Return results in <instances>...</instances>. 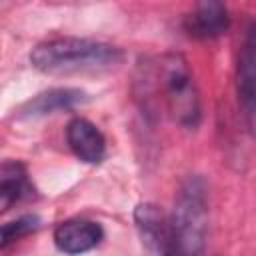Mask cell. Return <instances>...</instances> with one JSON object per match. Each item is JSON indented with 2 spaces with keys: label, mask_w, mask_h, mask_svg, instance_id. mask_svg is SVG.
<instances>
[{
  "label": "cell",
  "mask_w": 256,
  "mask_h": 256,
  "mask_svg": "<svg viewBox=\"0 0 256 256\" xmlns=\"http://www.w3.org/2000/svg\"><path fill=\"white\" fill-rule=\"evenodd\" d=\"M86 92L80 88H50L46 92L36 94L28 102H24L18 110V118H40V116H50L56 112H66L72 110L80 104H84Z\"/></svg>",
  "instance_id": "9c48e42d"
},
{
  "label": "cell",
  "mask_w": 256,
  "mask_h": 256,
  "mask_svg": "<svg viewBox=\"0 0 256 256\" xmlns=\"http://www.w3.org/2000/svg\"><path fill=\"white\" fill-rule=\"evenodd\" d=\"M236 98L248 132L256 138V18L244 30L236 58Z\"/></svg>",
  "instance_id": "277c9868"
},
{
  "label": "cell",
  "mask_w": 256,
  "mask_h": 256,
  "mask_svg": "<svg viewBox=\"0 0 256 256\" xmlns=\"http://www.w3.org/2000/svg\"><path fill=\"white\" fill-rule=\"evenodd\" d=\"M134 224L142 246L152 254H174L176 234L172 216L152 202H140L134 208Z\"/></svg>",
  "instance_id": "5b68a950"
},
{
  "label": "cell",
  "mask_w": 256,
  "mask_h": 256,
  "mask_svg": "<svg viewBox=\"0 0 256 256\" xmlns=\"http://www.w3.org/2000/svg\"><path fill=\"white\" fill-rule=\"evenodd\" d=\"M228 28H230V14L216 0L198 6L196 10H192L182 18V30L186 32L188 38L194 40L220 38L222 34L228 32Z\"/></svg>",
  "instance_id": "8992f818"
},
{
  "label": "cell",
  "mask_w": 256,
  "mask_h": 256,
  "mask_svg": "<svg viewBox=\"0 0 256 256\" xmlns=\"http://www.w3.org/2000/svg\"><path fill=\"white\" fill-rule=\"evenodd\" d=\"M40 228V218L36 214H24L18 216L16 220H10L2 226V240H0V248H8L12 242L36 232Z\"/></svg>",
  "instance_id": "8fae6325"
},
{
  "label": "cell",
  "mask_w": 256,
  "mask_h": 256,
  "mask_svg": "<svg viewBox=\"0 0 256 256\" xmlns=\"http://www.w3.org/2000/svg\"><path fill=\"white\" fill-rule=\"evenodd\" d=\"M124 62L122 48L78 36H58L36 44L30 64L44 74H94L118 68Z\"/></svg>",
  "instance_id": "7a4b0ae2"
},
{
  "label": "cell",
  "mask_w": 256,
  "mask_h": 256,
  "mask_svg": "<svg viewBox=\"0 0 256 256\" xmlns=\"http://www.w3.org/2000/svg\"><path fill=\"white\" fill-rule=\"evenodd\" d=\"M34 192L26 166L18 160H4L0 168V210L8 212L12 206L34 198Z\"/></svg>",
  "instance_id": "30bf717a"
},
{
  "label": "cell",
  "mask_w": 256,
  "mask_h": 256,
  "mask_svg": "<svg viewBox=\"0 0 256 256\" xmlns=\"http://www.w3.org/2000/svg\"><path fill=\"white\" fill-rule=\"evenodd\" d=\"M172 226L176 234V252L200 254L208 240V192L200 176H188L176 194L172 210Z\"/></svg>",
  "instance_id": "3957f363"
},
{
  "label": "cell",
  "mask_w": 256,
  "mask_h": 256,
  "mask_svg": "<svg viewBox=\"0 0 256 256\" xmlns=\"http://www.w3.org/2000/svg\"><path fill=\"white\" fill-rule=\"evenodd\" d=\"M66 142L74 156L86 164H100L106 158V138L86 118H72L66 126Z\"/></svg>",
  "instance_id": "ba28073f"
},
{
  "label": "cell",
  "mask_w": 256,
  "mask_h": 256,
  "mask_svg": "<svg viewBox=\"0 0 256 256\" xmlns=\"http://www.w3.org/2000/svg\"><path fill=\"white\" fill-rule=\"evenodd\" d=\"M104 238L98 222L86 218H70L54 228V244L66 254H80L96 248Z\"/></svg>",
  "instance_id": "52a82bcc"
},
{
  "label": "cell",
  "mask_w": 256,
  "mask_h": 256,
  "mask_svg": "<svg viewBox=\"0 0 256 256\" xmlns=\"http://www.w3.org/2000/svg\"><path fill=\"white\" fill-rule=\"evenodd\" d=\"M144 98L158 102L170 120L186 130H196L202 122V102L198 84L188 60L178 52H166L142 68Z\"/></svg>",
  "instance_id": "6da1fadb"
}]
</instances>
